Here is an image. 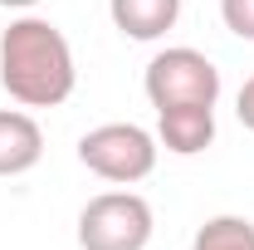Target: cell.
<instances>
[{
    "label": "cell",
    "mask_w": 254,
    "mask_h": 250,
    "mask_svg": "<svg viewBox=\"0 0 254 250\" xmlns=\"http://www.w3.org/2000/svg\"><path fill=\"white\" fill-rule=\"evenodd\" d=\"M220 20L235 39H250L254 44V0H220Z\"/></svg>",
    "instance_id": "obj_9"
},
{
    "label": "cell",
    "mask_w": 254,
    "mask_h": 250,
    "mask_svg": "<svg viewBox=\"0 0 254 250\" xmlns=\"http://www.w3.org/2000/svg\"><path fill=\"white\" fill-rule=\"evenodd\" d=\"M157 132H147L142 123H98L78 137V162L113 182V187H137L157 172Z\"/></svg>",
    "instance_id": "obj_2"
},
{
    "label": "cell",
    "mask_w": 254,
    "mask_h": 250,
    "mask_svg": "<svg viewBox=\"0 0 254 250\" xmlns=\"http://www.w3.org/2000/svg\"><path fill=\"white\" fill-rule=\"evenodd\" d=\"M157 142L176 157H195L215 142V108H200V103H186V108H161L157 113Z\"/></svg>",
    "instance_id": "obj_6"
},
{
    "label": "cell",
    "mask_w": 254,
    "mask_h": 250,
    "mask_svg": "<svg viewBox=\"0 0 254 250\" xmlns=\"http://www.w3.org/2000/svg\"><path fill=\"white\" fill-rule=\"evenodd\" d=\"M0 5H5V10H20V15H25V10H34V5H39V0H0Z\"/></svg>",
    "instance_id": "obj_11"
},
{
    "label": "cell",
    "mask_w": 254,
    "mask_h": 250,
    "mask_svg": "<svg viewBox=\"0 0 254 250\" xmlns=\"http://www.w3.org/2000/svg\"><path fill=\"white\" fill-rule=\"evenodd\" d=\"M142 89H147V103L152 108H186V103H200V108H215L220 103V69L210 54L190 49V44H171V49H157L147 74H142Z\"/></svg>",
    "instance_id": "obj_3"
},
{
    "label": "cell",
    "mask_w": 254,
    "mask_h": 250,
    "mask_svg": "<svg viewBox=\"0 0 254 250\" xmlns=\"http://www.w3.org/2000/svg\"><path fill=\"white\" fill-rule=\"evenodd\" d=\"M78 84L68 34L44 15H15L0 34V89L20 108H59Z\"/></svg>",
    "instance_id": "obj_1"
},
{
    "label": "cell",
    "mask_w": 254,
    "mask_h": 250,
    "mask_svg": "<svg viewBox=\"0 0 254 250\" xmlns=\"http://www.w3.org/2000/svg\"><path fill=\"white\" fill-rule=\"evenodd\" d=\"M190 250H254V221L250 216H210L195 226Z\"/></svg>",
    "instance_id": "obj_8"
},
{
    "label": "cell",
    "mask_w": 254,
    "mask_h": 250,
    "mask_svg": "<svg viewBox=\"0 0 254 250\" xmlns=\"http://www.w3.org/2000/svg\"><path fill=\"white\" fill-rule=\"evenodd\" d=\"M157 216L147 196L137 191H98L93 201L78 211V250H147L152 246Z\"/></svg>",
    "instance_id": "obj_4"
},
{
    "label": "cell",
    "mask_w": 254,
    "mask_h": 250,
    "mask_svg": "<svg viewBox=\"0 0 254 250\" xmlns=\"http://www.w3.org/2000/svg\"><path fill=\"white\" fill-rule=\"evenodd\" d=\"M235 118H240V123L254 132V74L245 79V84H240V98H235Z\"/></svg>",
    "instance_id": "obj_10"
},
{
    "label": "cell",
    "mask_w": 254,
    "mask_h": 250,
    "mask_svg": "<svg viewBox=\"0 0 254 250\" xmlns=\"http://www.w3.org/2000/svg\"><path fill=\"white\" fill-rule=\"evenodd\" d=\"M44 157V127L25 108H0V177H25Z\"/></svg>",
    "instance_id": "obj_5"
},
{
    "label": "cell",
    "mask_w": 254,
    "mask_h": 250,
    "mask_svg": "<svg viewBox=\"0 0 254 250\" xmlns=\"http://www.w3.org/2000/svg\"><path fill=\"white\" fill-rule=\"evenodd\" d=\"M108 15H113L118 34L137 39V44H152V39L176 30L181 0H108Z\"/></svg>",
    "instance_id": "obj_7"
}]
</instances>
